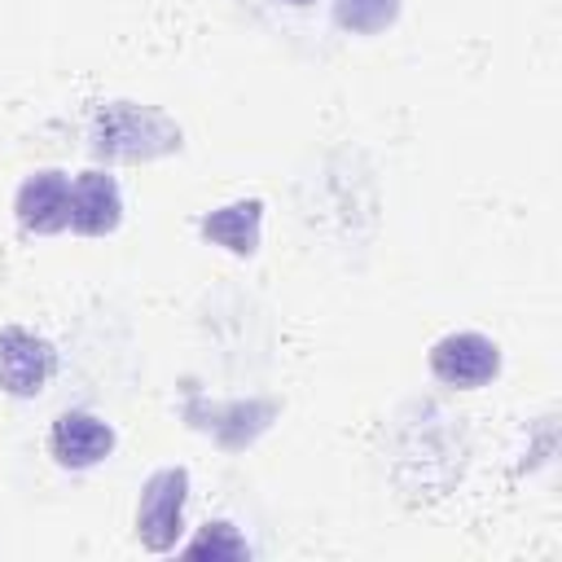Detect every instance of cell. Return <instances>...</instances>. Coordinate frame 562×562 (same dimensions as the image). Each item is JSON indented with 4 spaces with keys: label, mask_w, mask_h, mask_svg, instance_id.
Returning a JSON list of instances; mask_svg holds the SVG:
<instances>
[{
    "label": "cell",
    "mask_w": 562,
    "mask_h": 562,
    "mask_svg": "<svg viewBox=\"0 0 562 562\" xmlns=\"http://www.w3.org/2000/svg\"><path fill=\"white\" fill-rule=\"evenodd\" d=\"M281 4H290V9H312V4H321V0H281Z\"/></svg>",
    "instance_id": "obj_11"
},
{
    "label": "cell",
    "mask_w": 562,
    "mask_h": 562,
    "mask_svg": "<svg viewBox=\"0 0 562 562\" xmlns=\"http://www.w3.org/2000/svg\"><path fill=\"white\" fill-rule=\"evenodd\" d=\"M184 505H189V470L184 465L154 470L136 496V540L149 553H171L184 531Z\"/></svg>",
    "instance_id": "obj_2"
},
{
    "label": "cell",
    "mask_w": 562,
    "mask_h": 562,
    "mask_svg": "<svg viewBox=\"0 0 562 562\" xmlns=\"http://www.w3.org/2000/svg\"><path fill=\"white\" fill-rule=\"evenodd\" d=\"M189 558H250V544L237 536L233 522H206L189 544H184Z\"/></svg>",
    "instance_id": "obj_10"
},
{
    "label": "cell",
    "mask_w": 562,
    "mask_h": 562,
    "mask_svg": "<svg viewBox=\"0 0 562 562\" xmlns=\"http://www.w3.org/2000/svg\"><path fill=\"white\" fill-rule=\"evenodd\" d=\"M57 373V351L26 325H0V391L13 400H35Z\"/></svg>",
    "instance_id": "obj_4"
},
{
    "label": "cell",
    "mask_w": 562,
    "mask_h": 562,
    "mask_svg": "<svg viewBox=\"0 0 562 562\" xmlns=\"http://www.w3.org/2000/svg\"><path fill=\"white\" fill-rule=\"evenodd\" d=\"M400 18V0H334V26L347 35H378Z\"/></svg>",
    "instance_id": "obj_9"
},
{
    "label": "cell",
    "mask_w": 562,
    "mask_h": 562,
    "mask_svg": "<svg viewBox=\"0 0 562 562\" xmlns=\"http://www.w3.org/2000/svg\"><path fill=\"white\" fill-rule=\"evenodd\" d=\"M198 233L211 246H224L228 255H255L259 250V233H263V202L259 198H241L228 206H215L198 220Z\"/></svg>",
    "instance_id": "obj_8"
},
{
    "label": "cell",
    "mask_w": 562,
    "mask_h": 562,
    "mask_svg": "<svg viewBox=\"0 0 562 562\" xmlns=\"http://www.w3.org/2000/svg\"><path fill=\"white\" fill-rule=\"evenodd\" d=\"M114 443H119L114 426L88 408H66L48 426V457L61 470H92V465L110 461Z\"/></svg>",
    "instance_id": "obj_5"
},
{
    "label": "cell",
    "mask_w": 562,
    "mask_h": 562,
    "mask_svg": "<svg viewBox=\"0 0 562 562\" xmlns=\"http://www.w3.org/2000/svg\"><path fill=\"white\" fill-rule=\"evenodd\" d=\"M123 224V189L110 171L88 167L70 180V228L79 237H105Z\"/></svg>",
    "instance_id": "obj_7"
},
{
    "label": "cell",
    "mask_w": 562,
    "mask_h": 562,
    "mask_svg": "<svg viewBox=\"0 0 562 562\" xmlns=\"http://www.w3.org/2000/svg\"><path fill=\"white\" fill-rule=\"evenodd\" d=\"M13 215L35 237H53L70 228V176L57 167L31 171L13 193Z\"/></svg>",
    "instance_id": "obj_6"
},
{
    "label": "cell",
    "mask_w": 562,
    "mask_h": 562,
    "mask_svg": "<svg viewBox=\"0 0 562 562\" xmlns=\"http://www.w3.org/2000/svg\"><path fill=\"white\" fill-rule=\"evenodd\" d=\"M426 364H430L435 382H443L452 391H479L501 373V347H496V338H487L479 329H452L430 342Z\"/></svg>",
    "instance_id": "obj_3"
},
{
    "label": "cell",
    "mask_w": 562,
    "mask_h": 562,
    "mask_svg": "<svg viewBox=\"0 0 562 562\" xmlns=\"http://www.w3.org/2000/svg\"><path fill=\"white\" fill-rule=\"evenodd\" d=\"M88 145L101 158H123V162H145V158H162L180 149V127L154 110V105H136V101H110L92 114L88 123Z\"/></svg>",
    "instance_id": "obj_1"
}]
</instances>
